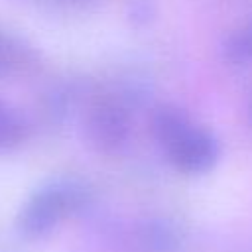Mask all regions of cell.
<instances>
[{"label":"cell","mask_w":252,"mask_h":252,"mask_svg":"<svg viewBox=\"0 0 252 252\" xmlns=\"http://www.w3.org/2000/svg\"><path fill=\"white\" fill-rule=\"evenodd\" d=\"M138 104L140 91L130 83L87 87L79 114L91 148L102 156H116L124 152L134 134Z\"/></svg>","instance_id":"1"},{"label":"cell","mask_w":252,"mask_h":252,"mask_svg":"<svg viewBox=\"0 0 252 252\" xmlns=\"http://www.w3.org/2000/svg\"><path fill=\"white\" fill-rule=\"evenodd\" d=\"M150 132L167 163L183 175L209 173L220 158L217 136L175 104H159L152 110Z\"/></svg>","instance_id":"2"},{"label":"cell","mask_w":252,"mask_h":252,"mask_svg":"<svg viewBox=\"0 0 252 252\" xmlns=\"http://www.w3.org/2000/svg\"><path fill=\"white\" fill-rule=\"evenodd\" d=\"M91 201V189L77 177H57L37 187L22 205L16 226L30 240L43 238L79 215Z\"/></svg>","instance_id":"3"},{"label":"cell","mask_w":252,"mask_h":252,"mask_svg":"<svg viewBox=\"0 0 252 252\" xmlns=\"http://www.w3.org/2000/svg\"><path fill=\"white\" fill-rule=\"evenodd\" d=\"M37 65V55L24 39L0 30V79L28 75Z\"/></svg>","instance_id":"4"},{"label":"cell","mask_w":252,"mask_h":252,"mask_svg":"<svg viewBox=\"0 0 252 252\" xmlns=\"http://www.w3.org/2000/svg\"><path fill=\"white\" fill-rule=\"evenodd\" d=\"M30 136L28 120L10 104L0 100V154L20 148Z\"/></svg>","instance_id":"5"},{"label":"cell","mask_w":252,"mask_h":252,"mask_svg":"<svg viewBox=\"0 0 252 252\" xmlns=\"http://www.w3.org/2000/svg\"><path fill=\"white\" fill-rule=\"evenodd\" d=\"M222 57L232 67L252 65V18L232 30L222 41Z\"/></svg>","instance_id":"6"},{"label":"cell","mask_w":252,"mask_h":252,"mask_svg":"<svg viewBox=\"0 0 252 252\" xmlns=\"http://www.w3.org/2000/svg\"><path fill=\"white\" fill-rule=\"evenodd\" d=\"M24 2L41 12H47V14L73 16V14L91 12V10L98 8L100 4H104L106 0H24Z\"/></svg>","instance_id":"7"},{"label":"cell","mask_w":252,"mask_h":252,"mask_svg":"<svg viewBox=\"0 0 252 252\" xmlns=\"http://www.w3.org/2000/svg\"><path fill=\"white\" fill-rule=\"evenodd\" d=\"M156 16V8L152 0H130L128 6V18L136 22L138 26H146Z\"/></svg>","instance_id":"8"},{"label":"cell","mask_w":252,"mask_h":252,"mask_svg":"<svg viewBox=\"0 0 252 252\" xmlns=\"http://www.w3.org/2000/svg\"><path fill=\"white\" fill-rule=\"evenodd\" d=\"M242 114H244V120H246V126L252 130V89L246 93L244 96V104H242Z\"/></svg>","instance_id":"9"}]
</instances>
